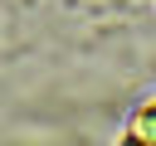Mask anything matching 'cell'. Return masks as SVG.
Wrapping results in <instances>:
<instances>
[{
  "label": "cell",
  "instance_id": "6da1fadb",
  "mask_svg": "<svg viewBox=\"0 0 156 146\" xmlns=\"http://www.w3.org/2000/svg\"><path fill=\"white\" fill-rule=\"evenodd\" d=\"M122 146H156V107H141L122 136Z\"/></svg>",
  "mask_w": 156,
  "mask_h": 146
}]
</instances>
